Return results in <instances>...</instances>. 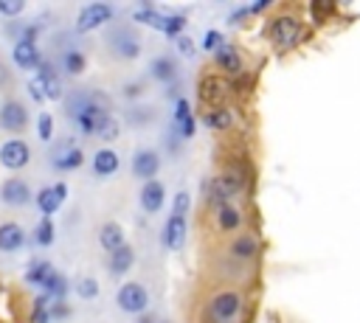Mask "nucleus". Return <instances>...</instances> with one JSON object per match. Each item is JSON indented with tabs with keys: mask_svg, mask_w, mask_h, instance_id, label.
Here are the masks:
<instances>
[{
	"mask_svg": "<svg viewBox=\"0 0 360 323\" xmlns=\"http://www.w3.org/2000/svg\"><path fill=\"white\" fill-rule=\"evenodd\" d=\"M62 112H65V118L70 121V126L76 129V135L93 138L96 126H98L107 115H112V107H110V98H107L98 87L76 84V87H68V90H65Z\"/></svg>",
	"mask_w": 360,
	"mask_h": 323,
	"instance_id": "nucleus-1",
	"label": "nucleus"
},
{
	"mask_svg": "<svg viewBox=\"0 0 360 323\" xmlns=\"http://www.w3.org/2000/svg\"><path fill=\"white\" fill-rule=\"evenodd\" d=\"M242 312H245V289L242 286L217 284L200 301L197 323H239Z\"/></svg>",
	"mask_w": 360,
	"mask_h": 323,
	"instance_id": "nucleus-2",
	"label": "nucleus"
},
{
	"mask_svg": "<svg viewBox=\"0 0 360 323\" xmlns=\"http://www.w3.org/2000/svg\"><path fill=\"white\" fill-rule=\"evenodd\" d=\"M45 56L53 62V67L59 70L62 79H79V76L87 70V53L76 45L73 34H59V37H53V48H51V53H45Z\"/></svg>",
	"mask_w": 360,
	"mask_h": 323,
	"instance_id": "nucleus-3",
	"label": "nucleus"
},
{
	"mask_svg": "<svg viewBox=\"0 0 360 323\" xmlns=\"http://www.w3.org/2000/svg\"><path fill=\"white\" fill-rule=\"evenodd\" d=\"M104 51L118 62H135L143 51V39L135 25L129 22H112L104 31Z\"/></svg>",
	"mask_w": 360,
	"mask_h": 323,
	"instance_id": "nucleus-4",
	"label": "nucleus"
},
{
	"mask_svg": "<svg viewBox=\"0 0 360 323\" xmlns=\"http://www.w3.org/2000/svg\"><path fill=\"white\" fill-rule=\"evenodd\" d=\"M245 188H248L245 171H242L239 166H222V169L211 177V183H208V188H205V197H208L211 211L219 208V205H228V202H231L236 194H242Z\"/></svg>",
	"mask_w": 360,
	"mask_h": 323,
	"instance_id": "nucleus-5",
	"label": "nucleus"
},
{
	"mask_svg": "<svg viewBox=\"0 0 360 323\" xmlns=\"http://www.w3.org/2000/svg\"><path fill=\"white\" fill-rule=\"evenodd\" d=\"M31 126V107L20 90L0 95V132L8 138H20Z\"/></svg>",
	"mask_w": 360,
	"mask_h": 323,
	"instance_id": "nucleus-6",
	"label": "nucleus"
},
{
	"mask_svg": "<svg viewBox=\"0 0 360 323\" xmlns=\"http://www.w3.org/2000/svg\"><path fill=\"white\" fill-rule=\"evenodd\" d=\"M45 163H48V169L56 171V174L79 171V169L84 166V149L79 146V140H76L73 135H65V138L48 143Z\"/></svg>",
	"mask_w": 360,
	"mask_h": 323,
	"instance_id": "nucleus-7",
	"label": "nucleus"
},
{
	"mask_svg": "<svg viewBox=\"0 0 360 323\" xmlns=\"http://www.w3.org/2000/svg\"><path fill=\"white\" fill-rule=\"evenodd\" d=\"M0 205L6 213H22L25 208L34 205V188L25 174H6L0 180Z\"/></svg>",
	"mask_w": 360,
	"mask_h": 323,
	"instance_id": "nucleus-8",
	"label": "nucleus"
},
{
	"mask_svg": "<svg viewBox=\"0 0 360 323\" xmlns=\"http://www.w3.org/2000/svg\"><path fill=\"white\" fill-rule=\"evenodd\" d=\"M267 37H270V42L276 45V51H290V48H295V45L301 42V37H304V22H301L298 14L281 11V14H276V17L270 20Z\"/></svg>",
	"mask_w": 360,
	"mask_h": 323,
	"instance_id": "nucleus-9",
	"label": "nucleus"
},
{
	"mask_svg": "<svg viewBox=\"0 0 360 323\" xmlns=\"http://www.w3.org/2000/svg\"><path fill=\"white\" fill-rule=\"evenodd\" d=\"M28 247V230L20 216L3 213L0 216V256H17Z\"/></svg>",
	"mask_w": 360,
	"mask_h": 323,
	"instance_id": "nucleus-10",
	"label": "nucleus"
},
{
	"mask_svg": "<svg viewBox=\"0 0 360 323\" xmlns=\"http://www.w3.org/2000/svg\"><path fill=\"white\" fill-rule=\"evenodd\" d=\"M208 267H211L214 281H217V284H228V286H245V284L250 281V275H253L250 264H239V261L228 258L225 253L214 256Z\"/></svg>",
	"mask_w": 360,
	"mask_h": 323,
	"instance_id": "nucleus-11",
	"label": "nucleus"
},
{
	"mask_svg": "<svg viewBox=\"0 0 360 323\" xmlns=\"http://www.w3.org/2000/svg\"><path fill=\"white\" fill-rule=\"evenodd\" d=\"M115 20V6L112 3H87L79 8L76 22H73V34H90L96 28H104Z\"/></svg>",
	"mask_w": 360,
	"mask_h": 323,
	"instance_id": "nucleus-12",
	"label": "nucleus"
},
{
	"mask_svg": "<svg viewBox=\"0 0 360 323\" xmlns=\"http://www.w3.org/2000/svg\"><path fill=\"white\" fill-rule=\"evenodd\" d=\"M31 160H34V152L25 138H6L0 143V166L8 174H20L22 169L31 166Z\"/></svg>",
	"mask_w": 360,
	"mask_h": 323,
	"instance_id": "nucleus-13",
	"label": "nucleus"
},
{
	"mask_svg": "<svg viewBox=\"0 0 360 323\" xmlns=\"http://www.w3.org/2000/svg\"><path fill=\"white\" fill-rule=\"evenodd\" d=\"M8 62L17 73H34L42 62V51H39V42H28V39H20V42H11L8 48Z\"/></svg>",
	"mask_w": 360,
	"mask_h": 323,
	"instance_id": "nucleus-14",
	"label": "nucleus"
},
{
	"mask_svg": "<svg viewBox=\"0 0 360 323\" xmlns=\"http://www.w3.org/2000/svg\"><path fill=\"white\" fill-rule=\"evenodd\" d=\"M68 199V183L65 180H56V183H48V185H39L34 191V208L39 211V216H51L62 208V202Z\"/></svg>",
	"mask_w": 360,
	"mask_h": 323,
	"instance_id": "nucleus-15",
	"label": "nucleus"
},
{
	"mask_svg": "<svg viewBox=\"0 0 360 323\" xmlns=\"http://www.w3.org/2000/svg\"><path fill=\"white\" fill-rule=\"evenodd\" d=\"M259 250H262V242H259V236L256 233H250V230H242V233H236V236H231L228 239V244H225V256L228 258H233V261H239V264H253L256 261V256H259Z\"/></svg>",
	"mask_w": 360,
	"mask_h": 323,
	"instance_id": "nucleus-16",
	"label": "nucleus"
},
{
	"mask_svg": "<svg viewBox=\"0 0 360 323\" xmlns=\"http://www.w3.org/2000/svg\"><path fill=\"white\" fill-rule=\"evenodd\" d=\"M115 303H118V309L127 312V315H143L146 306H149V292H146V286H143L141 281H127V284L118 286Z\"/></svg>",
	"mask_w": 360,
	"mask_h": 323,
	"instance_id": "nucleus-17",
	"label": "nucleus"
},
{
	"mask_svg": "<svg viewBox=\"0 0 360 323\" xmlns=\"http://www.w3.org/2000/svg\"><path fill=\"white\" fill-rule=\"evenodd\" d=\"M197 93H200V101L208 104V110L211 107H225V98L231 95V81L222 73H205V76H200Z\"/></svg>",
	"mask_w": 360,
	"mask_h": 323,
	"instance_id": "nucleus-18",
	"label": "nucleus"
},
{
	"mask_svg": "<svg viewBox=\"0 0 360 323\" xmlns=\"http://www.w3.org/2000/svg\"><path fill=\"white\" fill-rule=\"evenodd\" d=\"M211 228H214L217 236H236V233L245 230V213L233 202L219 205V208L211 211Z\"/></svg>",
	"mask_w": 360,
	"mask_h": 323,
	"instance_id": "nucleus-19",
	"label": "nucleus"
},
{
	"mask_svg": "<svg viewBox=\"0 0 360 323\" xmlns=\"http://www.w3.org/2000/svg\"><path fill=\"white\" fill-rule=\"evenodd\" d=\"M158 171H160V154H158V149L141 146V149L132 152V174L138 180H143V183L146 180H155Z\"/></svg>",
	"mask_w": 360,
	"mask_h": 323,
	"instance_id": "nucleus-20",
	"label": "nucleus"
},
{
	"mask_svg": "<svg viewBox=\"0 0 360 323\" xmlns=\"http://www.w3.org/2000/svg\"><path fill=\"white\" fill-rule=\"evenodd\" d=\"M118 169H121V154H118L115 149L101 146V149L93 152V157H90V171H93V177L104 180V177L118 174Z\"/></svg>",
	"mask_w": 360,
	"mask_h": 323,
	"instance_id": "nucleus-21",
	"label": "nucleus"
},
{
	"mask_svg": "<svg viewBox=\"0 0 360 323\" xmlns=\"http://www.w3.org/2000/svg\"><path fill=\"white\" fill-rule=\"evenodd\" d=\"M138 202H141V211L143 213H158L166 202V188L160 180H146L141 185V194H138Z\"/></svg>",
	"mask_w": 360,
	"mask_h": 323,
	"instance_id": "nucleus-22",
	"label": "nucleus"
},
{
	"mask_svg": "<svg viewBox=\"0 0 360 323\" xmlns=\"http://www.w3.org/2000/svg\"><path fill=\"white\" fill-rule=\"evenodd\" d=\"M132 264H135V250H132L129 242H124L121 247H115L112 253H107V272H110L112 278L127 275V272L132 270Z\"/></svg>",
	"mask_w": 360,
	"mask_h": 323,
	"instance_id": "nucleus-23",
	"label": "nucleus"
},
{
	"mask_svg": "<svg viewBox=\"0 0 360 323\" xmlns=\"http://www.w3.org/2000/svg\"><path fill=\"white\" fill-rule=\"evenodd\" d=\"M96 242H98V247H101L104 253H112L115 247H121V244L127 242V236H124V228H121L115 219H107V222L98 225Z\"/></svg>",
	"mask_w": 360,
	"mask_h": 323,
	"instance_id": "nucleus-24",
	"label": "nucleus"
},
{
	"mask_svg": "<svg viewBox=\"0 0 360 323\" xmlns=\"http://www.w3.org/2000/svg\"><path fill=\"white\" fill-rule=\"evenodd\" d=\"M183 239H186V216H174L169 213L163 230H160V242L166 250H180L183 247Z\"/></svg>",
	"mask_w": 360,
	"mask_h": 323,
	"instance_id": "nucleus-25",
	"label": "nucleus"
},
{
	"mask_svg": "<svg viewBox=\"0 0 360 323\" xmlns=\"http://www.w3.org/2000/svg\"><path fill=\"white\" fill-rule=\"evenodd\" d=\"M53 270H56V264H51L48 258H31L28 267H25V272H22V281L39 292L45 286V281L53 275Z\"/></svg>",
	"mask_w": 360,
	"mask_h": 323,
	"instance_id": "nucleus-26",
	"label": "nucleus"
},
{
	"mask_svg": "<svg viewBox=\"0 0 360 323\" xmlns=\"http://www.w3.org/2000/svg\"><path fill=\"white\" fill-rule=\"evenodd\" d=\"M194 129H197V124H194L188 98H183V95L174 98V132L180 138H194Z\"/></svg>",
	"mask_w": 360,
	"mask_h": 323,
	"instance_id": "nucleus-27",
	"label": "nucleus"
},
{
	"mask_svg": "<svg viewBox=\"0 0 360 323\" xmlns=\"http://www.w3.org/2000/svg\"><path fill=\"white\" fill-rule=\"evenodd\" d=\"M214 62H217V67H219L222 73H231V76L242 73V67H245L239 51H236L231 42H222V45L214 51Z\"/></svg>",
	"mask_w": 360,
	"mask_h": 323,
	"instance_id": "nucleus-28",
	"label": "nucleus"
},
{
	"mask_svg": "<svg viewBox=\"0 0 360 323\" xmlns=\"http://www.w3.org/2000/svg\"><path fill=\"white\" fill-rule=\"evenodd\" d=\"M149 76L158 81V84H174L177 81V62L172 56H155L149 62Z\"/></svg>",
	"mask_w": 360,
	"mask_h": 323,
	"instance_id": "nucleus-29",
	"label": "nucleus"
},
{
	"mask_svg": "<svg viewBox=\"0 0 360 323\" xmlns=\"http://www.w3.org/2000/svg\"><path fill=\"white\" fill-rule=\"evenodd\" d=\"M28 242H31L34 247H39V250L51 247V244L56 242V222H53L51 216H39V222H37L34 230L28 233Z\"/></svg>",
	"mask_w": 360,
	"mask_h": 323,
	"instance_id": "nucleus-30",
	"label": "nucleus"
},
{
	"mask_svg": "<svg viewBox=\"0 0 360 323\" xmlns=\"http://www.w3.org/2000/svg\"><path fill=\"white\" fill-rule=\"evenodd\" d=\"M73 292H76L82 301H96L98 292H101V284H98L96 275L82 272V275H76V281H73Z\"/></svg>",
	"mask_w": 360,
	"mask_h": 323,
	"instance_id": "nucleus-31",
	"label": "nucleus"
},
{
	"mask_svg": "<svg viewBox=\"0 0 360 323\" xmlns=\"http://www.w3.org/2000/svg\"><path fill=\"white\" fill-rule=\"evenodd\" d=\"M124 121H127L129 126L141 129V126H146V124H152V121H155V110H152V107H146V104H132V107H127V110H124Z\"/></svg>",
	"mask_w": 360,
	"mask_h": 323,
	"instance_id": "nucleus-32",
	"label": "nucleus"
},
{
	"mask_svg": "<svg viewBox=\"0 0 360 323\" xmlns=\"http://www.w3.org/2000/svg\"><path fill=\"white\" fill-rule=\"evenodd\" d=\"M202 121H205V126H211L217 132H225L233 124V112L228 107H211V110H205V118Z\"/></svg>",
	"mask_w": 360,
	"mask_h": 323,
	"instance_id": "nucleus-33",
	"label": "nucleus"
},
{
	"mask_svg": "<svg viewBox=\"0 0 360 323\" xmlns=\"http://www.w3.org/2000/svg\"><path fill=\"white\" fill-rule=\"evenodd\" d=\"M17 70L11 67V62H8V56H6V51H0V95H6V93H14L17 90V76H14Z\"/></svg>",
	"mask_w": 360,
	"mask_h": 323,
	"instance_id": "nucleus-34",
	"label": "nucleus"
},
{
	"mask_svg": "<svg viewBox=\"0 0 360 323\" xmlns=\"http://www.w3.org/2000/svg\"><path fill=\"white\" fill-rule=\"evenodd\" d=\"M34 132H37V138L42 140V143H51L53 140V115L48 112V110H42V112H37V121H34Z\"/></svg>",
	"mask_w": 360,
	"mask_h": 323,
	"instance_id": "nucleus-35",
	"label": "nucleus"
},
{
	"mask_svg": "<svg viewBox=\"0 0 360 323\" xmlns=\"http://www.w3.org/2000/svg\"><path fill=\"white\" fill-rule=\"evenodd\" d=\"M118 135H121V121H118L115 115H107V118L96 126V132H93V138H98V140H104V143L115 140Z\"/></svg>",
	"mask_w": 360,
	"mask_h": 323,
	"instance_id": "nucleus-36",
	"label": "nucleus"
},
{
	"mask_svg": "<svg viewBox=\"0 0 360 323\" xmlns=\"http://www.w3.org/2000/svg\"><path fill=\"white\" fill-rule=\"evenodd\" d=\"M48 298L42 295V292H37V298H34V306H31V312H28V323H51V317H48Z\"/></svg>",
	"mask_w": 360,
	"mask_h": 323,
	"instance_id": "nucleus-37",
	"label": "nucleus"
},
{
	"mask_svg": "<svg viewBox=\"0 0 360 323\" xmlns=\"http://www.w3.org/2000/svg\"><path fill=\"white\" fill-rule=\"evenodd\" d=\"M70 315H73V309H70L68 301H51V303H48V317H51V323H68Z\"/></svg>",
	"mask_w": 360,
	"mask_h": 323,
	"instance_id": "nucleus-38",
	"label": "nucleus"
},
{
	"mask_svg": "<svg viewBox=\"0 0 360 323\" xmlns=\"http://www.w3.org/2000/svg\"><path fill=\"white\" fill-rule=\"evenodd\" d=\"M22 11H25V3L22 0H0V17H3V22L20 20Z\"/></svg>",
	"mask_w": 360,
	"mask_h": 323,
	"instance_id": "nucleus-39",
	"label": "nucleus"
},
{
	"mask_svg": "<svg viewBox=\"0 0 360 323\" xmlns=\"http://www.w3.org/2000/svg\"><path fill=\"white\" fill-rule=\"evenodd\" d=\"M183 28H186V17L183 14H166L163 20V34L166 37H183Z\"/></svg>",
	"mask_w": 360,
	"mask_h": 323,
	"instance_id": "nucleus-40",
	"label": "nucleus"
},
{
	"mask_svg": "<svg viewBox=\"0 0 360 323\" xmlns=\"http://www.w3.org/2000/svg\"><path fill=\"white\" fill-rule=\"evenodd\" d=\"M188 205H191V197H188V191H177V194H174V205H172V213H174V216H186V213H188Z\"/></svg>",
	"mask_w": 360,
	"mask_h": 323,
	"instance_id": "nucleus-41",
	"label": "nucleus"
},
{
	"mask_svg": "<svg viewBox=\"0 0 360 323\" xmlns=\"http://www.w3.org/2000/svg\"><path fill=\"white\" fill-rule=\"evenodd\" d=\"M143 90H146V87H143V81H127V84H121V95H124V98H129V101H132V98H141V95H143Z\"/></svg>",
	"mask_w": 360,
	"mask_h": 323,
	"instance_id": "nucleus-42",
	"label": "nucleus"
},
{
	"mask_svg": "<svg viewBox=\"0 0 360 323\" xmlns=\"http://www.w3.org/2000/svg\"><path fill=\"white\" fill-rule=\"evenodd\" d=\"M222 42H225V37H222L219 31H208V34L202 37V51H211V53H214Z\"/></svg>",
	"mask_w": 360,
	"mask_h": 323,
	"instance_id": "nucleus-43",
	"label": "nucleus"
},
{
	"mask_svg": "<svg viewBox=\"0 0 360 323\" xmlns=\"http://www.w3.org/2000/svg\"><path fill=\"white\" fill-rule=\"evenodd\" d=\"M177 51H180L183 56H194V42H191L188 37H177Z\"/></svg>",
	"mask_w": 360,
	"mask_h": 323,
	"instance_id": "nucleus-44",
	"label": "nucleus"
},
{
	"mask_svg": "<svg viewBox=\"0 0 360 323\" xmlns=\"http://www.w3.org/2000/svg\"><path fill=\"white\" fill-rule=\"evenodd\" d=\"M158 323H166V320H158Z\"/></svg>",
	"mask_w": 360,
	"mask_h": 323,
	"instance_id": "nucleus-45",
	"label": "nucleus"
}]
</instances>
